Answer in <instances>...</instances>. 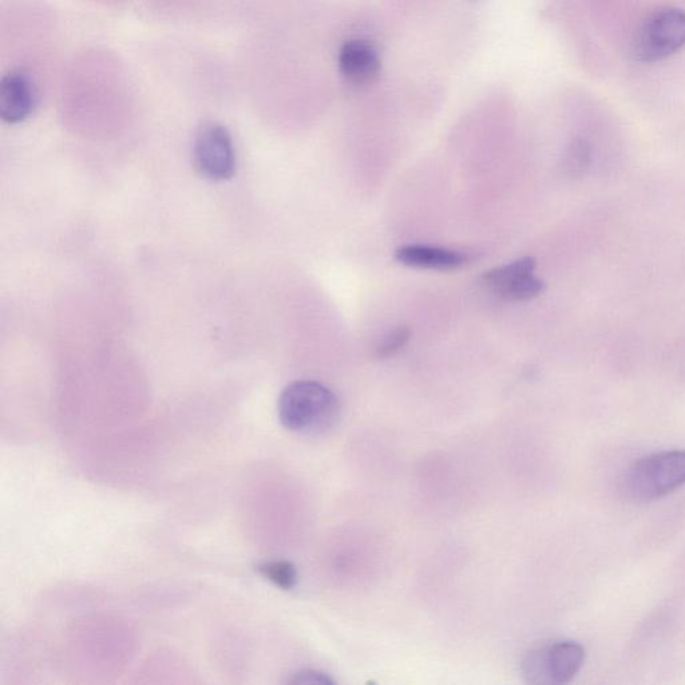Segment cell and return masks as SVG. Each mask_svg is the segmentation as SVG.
I'll return each mask as SVG.
<instances>
[{"instance_id":"cell-1","label":"cell","mask_w":685,"mask_h":685,"mask_svg":"<svg viewBox=\"0 0 685 685\" xmlns=\"http://www.w3.org/2000/svg\"><path fill=\"white\" fill-rule=\"evenodd\" d=\"M339 399L314 380H298L284 388L279 399L281 425L299 434H320L338 421Z\"/></svg>"},{"instance_id":"cell-2","label":"cell","mask_w":685,"mask_h":685,"mask_svg":"<svg viewBox=\"0 0 685 685\" xmlns=\"http://www.w3.org/2000/svg\"><path fill=\"white\" fill-rule=\"evenodd\" d=\"M685 485V451L640 459L621 478V493L635 502L660 500Z\"/></svg>"},{"instance_id":"cell-3","label":"cell","mask_w":685,"mask_h":685,"mask_svg":"<svg viewBox=\"0 0 685 685\" xmlns=\"http://www.w3.org/2000/svg\"><path fill=\"white\" fill-rule=\"evenodd\" d=\"M685 46V11L660 9L649 15L636 31L632 55L637 61L653 63L671 57Z\"/></svg>"},{"instance_id":"cell-4","label":"cell","mask_w":685,"mask_h":685,"mask_svg":"<svg viewBox=\"0 0 685 685\" xmlns=\"http://www.w3.org/2000/svg\"><path fill=\"white\" fill-rule=\"evenodd\" d=\"M194 165L201 176L212 181L232 178L236 170L231 133L217 122H205L194 138Z\"/></svg>"},{"instance_id":"cell-5","label":"cell","mask_w":685,"mask_h":685,"mask_svg":"<svg viewBox=\"0 0 685 685\" xmlns=\"http://www.w3.org/2000/svg\"><path fill=\"white\" fill-rule=\"evenodd\" d=\"M585 651L574 641H560L530 653L524 667L532 683L565 684L580 672Z\"/></svg>"},{"instance_id":"cell-6","label":"cell","mask_w":685,"mask_h":685,"mask_svg":"<svg viewBox=\"0 0 685 685\" xmlns=\"http://www.w3.org/2000/svg\"><path fill=\"white\" fill-rule=\"evenodd\" d=\"M534 269L536 260L522 257L483 273L482 283L509 302H528L538 298L545 289L544 281L534 276Z\"/></svg>"},{"instance_id":"cell-7","label":"cell","mask_w":685,"mask_h":685,"mask_svg":"<svg viewBox=\"0 0 685 685\" xmlns=\"http://www.w3.org/2000/svg\"><path fill=\"white\" fill-rule=\"evenodd\" d=\"M38 102L33 78L23 70H11L0 81V117L7 124H21L33 114Z\"/></svg>"},{"instance_id":"cell-8","label":"cell","mask_w":685,"mask_h":685,"mask_svg":"<svg viewBox=\"0 0 685 685\" xmlns=\"http://www.w3.org/2000/svg\"><path fill=\"white\" fill-rule=\"evenodd\" d=\"M339 69L348 82L356 86L374 83L380 73V58L374 46L354 39L347 42L339 53Z\"/></svg>"},{"instance_id":"cell-9","label":"cell","mask_w":685,"mask_h":685,"mask_svg":"<svg viewBox=\"0 0 685 685\" xmlns=\"http://www.w3.org/2000/svg\"><path fill=\"white\" fill-rule=\"evenodd\" d=\"M395 259L410 268L431 269V271H454L469 261L466 253L451 249L427 247V245H405L397 249Z\"/></svg>"},{"instance_id":"cell-10","label":"cell","mask_w":685,"mask_h":685,"mask_svg":"<svg viewBox=\"0 0 685 685\" xmlns=\"http://www.w3.org/2000/svg\"><path fill=\"white\" fill-rule=\"evenodd\" d=\"M256 572L265 580L272 582L283 591H291L298 585V569L292 562L285 560H272L260 562L256 565Z\"/></svg>"},{"instance_id":"cell-11","label":"cell","mask_w":685,"mask_h":685,"mask_svg":"<svg viewBox=\"0 0 685 685\" xmlns=\"http://www.w3.org/2000/svg\"><path fill=\"white\" fill-rule=\"evenodd\" d=\"M410 339L409 328L402 326L395 328L390 334L383 339V342L376 348V356L379 359H388L391 356L397 355L399 351L403 350Z\"/></svg>"},{"instance_id":"cell-12","label":"cell","mask_w":685,"mask_h":685,"mask_svg":"<svg viewBox=\"0 0 685 685\" xmlns=\"http://www.w3.org/2000/svg\"><path fill=\"white\" fill-rule=\"evenodd\" d=\"M589 161V149L585 142L577 141L565 157L564 168L568 174H580Z\"/></svg>"},{"instance_id":"cell-13","label":"cell","mask_w":685,"mask_h":685,"mask_svg":"<svg viewBox=\"0 0 685 685\" xmlns=\"http://www.w3.org/2000/svg\"><path fill=\"white\" fill-rule=\"evenodd\" d=\"M289 683L291 684H306V685H315V684H334V680L331 679V677H328L327 675H324V673L316 672V671H304L298 673V675H295L292 677L291 680H289Z\"/></svg>"}]
</instances>
